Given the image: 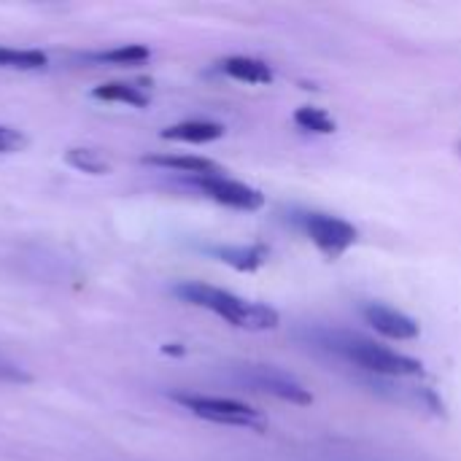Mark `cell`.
Instances as JSON below:
<instances>
[{"label": "cell", "instance_id": "6da1fadb", "mask_svg": "<svg viewBox=\"0 0 461 461\" xmlns=\"http://www.w3.org/2000/svg\"><path fill=\"white\" fill-rule=\"evenodd\" d=\"M297 338L319 351H327L348 365L362 367L370 375L381 378H416L424 373V365L413 357H405L400 351H392L386 346H378L375 340H367L362 335L346 332V330H327V327H305L297 332Z\"/></svg>", "mask_w": 461, "mask_h": 461}, {"label": "cell", "instance_id": "7a4b0ae2", "mask_svg": "<svg viewBox=\"0 0 461 461\" xmlns=\"http://www.w3.org/2000/svg\"><path fill=\"white\" fill-rule=\"evenodd\" d=\"M173 294L189 305L205 308L216 316H221L224 321H230L238 330H249V332H265V330H276L278 327V313L262 303H251L243 300L227 289L203 284V281H181L173 286Z\"/></svg>", "mask_w": 461, "mask_h": 461}, {"label": "cell", "instance_id": "3957f363", "mask_svg": "<svg viewBox=\"0 0 461 461\" xmlns=\"http://www.w3.org/2000/svg\"><path fill=\"white\" fill-rule=\"evenodd\" d=\"M232 378L238 386L257 392V394H270L276 400H284L289 405H311L313 397L311 392L286 370L276 367V365H257V362H246V365H235Z\"/></svg>", "mask_w": 461, "mask_h": 461}, {"label": "cell", "instance_id": "277c9868", "mask_svg": "<svg viewBox=\"0 0 461 461\" xmlns=\"http://www.w3.org/2000/svg\"><path fill=\"white\" fill-rule=\"evenodd\" d=\"M173 400L178 405H184L186 411H192L197 419L213 421V424H224V427H243V429H259L262 427V416L238 402V400H227V397H208V394H173Z\"/></svg>", "mask_w": 461, "mask_h": 461}, {"label": "cell", "instance_id": "5b68a950", "mask_svg": "<svg viewBox=\"0 0 461 461\" xmlns=\"http://www.w3.org/2000/svg\"><path fill=\"white\" fill-rule=\"evenodd\" d=\"M300 224H303L305 235L316 243V249L332 259L346 254L359 238L354 224H348L346 219L330 216V213H303Z\"/></svg>", "mask_w": 461, "mask_h": 461}, {"label": "cell", "instance_id": "8992f818", "mask_svg": "<svg viewBox=\"0 0 461 461\" xmlns=\"http://www.w3.org/2000/svg\"><path fill=\"white\" fill-rule=\"evenodd\" d=\"M197 192H203L205 197L227 205V208H235V211H257L265 205V197L262 192H257L254 186L243 184V181H235L224 173H213V176H197V178H186Z\"/></svg>", "mask_w": 461, "mask_h": 461}, {"label": "cell", "instance_id": "52a82bcc", "mask_svg": "<svg viewBox=\"0 0 461 461\" xmlns=\"http://www.w3.org/2000/svg\"><path fill=\"white\" fill-rule=\"evenodd\" d=\"M362 316L378 335H384L389 340H413V338H419L416 319H411L408 313H402V311H397L392 305L367 303V305H362Z\"/></svg>", "mask_w": 461, "mask_h": 461}, {"label": "cell", "instance_id": "ba28073f", "mask_svg": "<svg viewBox=\"0 0 461 461\" xmlns=\"http://www.w3.org/2000/svg\"><path fill=\"white\" fill-rule=\"evenodd\" d=\"M143 165H154V167H165V170H173V173H184L186 178L224 173L213 159L194 157V154H149V157H143Z\"/></svg>", "mask_w": 461, "mask_h": 461}, {"label": "cell", "instance_id": "9c48e42d", "mask_svg": "<svg viewBox=\"0 0 461 461\" xmlns=\"http://www.w3.org/2000/svg\"><path fill=\"white\" fill-rule=\"evenodd\" d=\"M219 70L235 81L246 84H270L273 81V68L257 57H227L219 62Z\"/></svg>", "mask_w": 461, "mask_h": 461}, {"label": "cell", "instance_id": "30bf717a", "mask_svg": "<svg viewBox=\"0 0 461 461\" xmlns=\"http://www.w3.org/2000/svg\"><path fill=\"white\" fill-rule=\"evenodd\" d=\"M221 135H224V127L216 122H205V119H189V122L162 130L165 140H178V143H211V140H219Z\"/></svg>", "mask_w": 461, "mask_h": 461}, {"label": "cell", "instance_id": "8fae6325", "mask_svg": "<svg viewBox=\"0 0 461 461\" xmlns=\"http://www.w3.org/2000/svg\"><path fill=\"white\" fill-rule=\"evenodd\" d=\"M216 259L232 265L235 270H257L267 259L265 246H213L208 249Z\"/></svg>", "mask_w": 461, "mask_h": 461}, {"label": "cell", "instance_id": "7c38bea8", "mask_svg": "<svg viewBox=\"0 0 461 461\" xmlns=\"http://www.w3.org/2000/svg\"><path fill=\"white\" fill-rule=\"evenodd\" d=\"M95 100H105V103H124V105H135L143 108L149 105V95L140 86L124 84V81H111V84H100L92 89Z\"/></svg>", "mask_w": 461, "mask_h": 461}, {"label": "cell", "instance_id": "4fadbf2b", "mask_svg": "<svg viewBox=\"0 0 461 461\" xmlns=\"http://www.w3.org/2000/svg\"><path fill=\"white\" fill-rule=\"evenodd\" d=\"M151 57V51L140 43H124V46H116V49H108V51H95V54H86V59L97 62V65H143L146 59Z\"/></svg>", "mask_w": 461, "mask_h": 461}, {"label": "cell", "instance_id": "5bb4252c", "mask_svg": "<svg viewBox=\"0 0 461 461\" xmlns=\"http://www.w3.org/2000/svg\"><path fill=\"white\" fill-rule=\"evenodd\" d=\"M49 65V57L38 49H3L0 46V68L11 70H41Z\"/></svg>", "mask_w": 461, "mask_h": 461}, {"label": "cell", "instance_id": "9a60e30c", "mask_svg": "<svg viewBox=\"0 0 461 461\" xmlns=\"http://www.w3.org/2000/svg\"><path fill=\"white\" fill-rule=\"evenodd\" d=\"M294 124H297L300 130L319 132V135H330V132H335V119H332L327 111L313 108V105L297 108V111H294Z\"/></svg>", "mask_w": 461, "mask_h": 461}, {"label": "cell", "instance_id": "2e32d148", "mask_svg": "<svg viewBox=\"0 0 461 461\" xmlns=\"http://www.w3.org/2000/svg\"><path fill=\"white\" fill-rule=\"evenodd\" d=\"M65 162H68L70 167L81 170V173H89V176H103V173H108L105 157H100V154L92 151V149H70V151L65 154Z\"/></svg>", "mask_w": 461, "mask_h": 461}, {"label": "cell", "instance_id": "e0dca14e", "mask_svg": "<svg viewBox=\"0 0 461 461\" xmlns=\"http://www.w3.org/2000/svg\"><path fill=\"white\" fill-rule=\"evenodd\" d=\"M321 461H397L392 456H384L378 451H359V448H338L332 446L330 451H321Z\"/></svg>", "mask_w": 461, "mask_h": 461}, {"label": "cell", "instance_id": "ac0fdd59", "mask_svg": "<svg viewBox=\"0 0 461 461\" xmlns=\"http://www.w3.org/2000/svg\"><path fill=\"white\" fill-rule=\"evenodd\" d=\"M27 146V138L14 130V127H5L0 124V154H11V151H22Z\"/></svg>", "mask_w": 461, "mask_h": 461}, {"label": "cell", "instance_id": "d6986e66", "mask_svg": "<svg viewBox=\"0 0 461 461\" xmlns=\"http://www.w3.org/2000/svg\"><path fill=\"white\" fill-rule=\"evenodd\" d=\"M0 381H11V384H27V381H30V375H27L22 367H16L14 362H8V359H3V357H0Z\"/></svg>", "mask_w": 461, "mask_h": 461}, {"label": "cell", "instance_id": "ffe728a7", "mask_svg": "<svg viewBox=\"0 0 461 461\" xmlns=\"http://www.w3.org/2000/svg\"><path fill=\"white\" fill-rule=\"evenodd\" d=\"M459 149H461V146H459Z\"/></svg>", "mask_w": 461, "mask_h": 461}]
</instances>
